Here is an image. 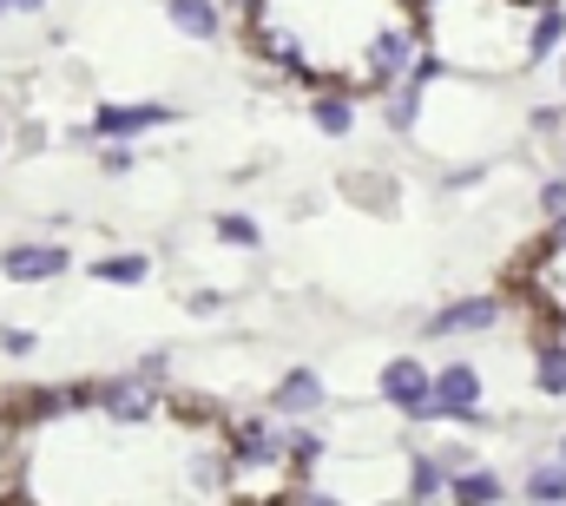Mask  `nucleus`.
<instances>
[{"instance_id": "nucleus-1", "label": "nucleus", "mask_w": 566, "mask_h": 506, "mask_svg": "<svg viewBox=\"0 0 566 506\" xmlns=\"http://www.w3.org/2000/svg\"><path fill=\"white\" fill-rule=\"evenodd\" d=\"M0 474L40 506H218L238 494V447L178 401H66L13 428Z\"/></svg>"}, {"instance_id": "nucleus-2", "label": "nucleus", "mask_w": 566, "mask_h": 506, "mask_svg": "<svg viewBox=\"0 0 566 506\" xmlns=\"http://www.w3.org/2000/svg\"><path fill=\"white\" fill-rule=\"evenodd\" d=\"M422 13L428 0H244L238 40L323 99H382L422 60Z\"/></svg>"}, {"instance_id": "nucleus-3", "label": "nucleus", "mask_w": 566, "mask_h": 506, "mask_svg": "<svg viewBox=\"0 0 566 506\" xmlns=\"http://www.w3.org/2000/svg\"><path fill=\"white\" fill-rule=\"evenodd\" d=\"M541 46L547 13L514 0H428L422 13V53L468 80H514L541 60Z\"/></svg>"}, {"instance_id": "nucleus-4", "label": "nucleus", "mask_w": 566, "mask_h": 506, "mask_svg": "<svg viewBox=\"0 0 566 506\" xmlns=\"http://www.w3.org/2000/svg\"><path fill=\"white\" fill-rule=\"evenodd\" d=\"M507 289L541 316V323H554L566 329V211L527 244V251L514 256V270H507Z\"/></svg>"}, {"instance_id": "nucleus-5", "label": "nucleus", "mask_w": 566, "mask_h": 506, "mask_svg": "<svg viewBox=\"0 0 566 506\" xmlns=\"http://www.w3.org/2000/svg\"><path fill=\"white\" fill-rule=\"evenodd\" d=\"M514 7H534V13H554L560 0H514Z\"/></svg>"}]
</instances>
